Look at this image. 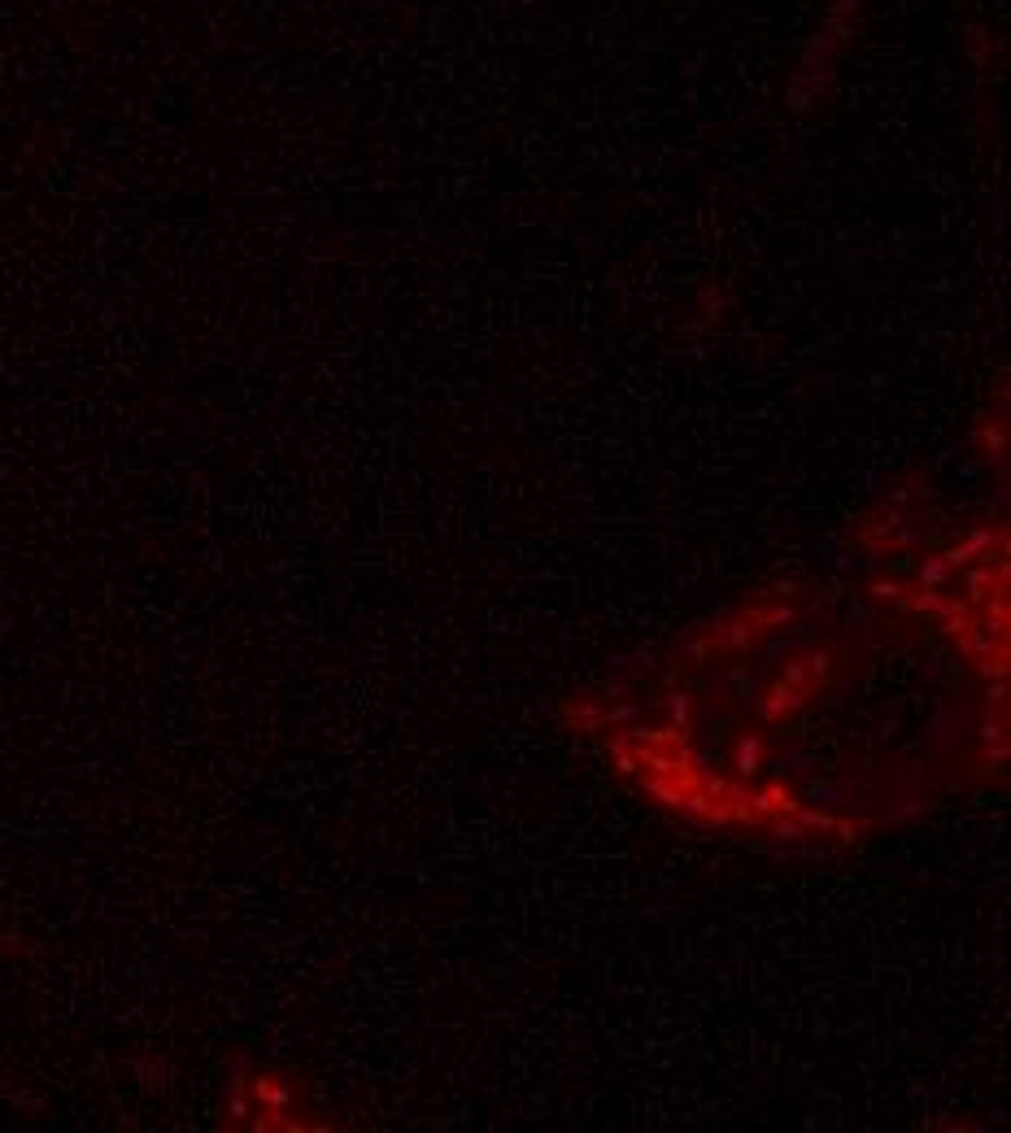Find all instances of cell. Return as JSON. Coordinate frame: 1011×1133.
<instances>
[{
    "label": "cell",
    "mask_w": 1011,
    "mask_h": 1133,
    "mask_svg": "<svg viewBox=\"0 0 1011 1133\" xmlns=\"http://www.w3.org/2000/svg\"><path fill=\"white\" fill-rule=\"evenodd\" d=\"M716 685L728 689V698H732V703H750V698L759 694V689H754V680H750V667H746V663H732L728 672H720V676H716Z\"/></svg>",
    "instance_id": "obj_8"
},
{
    "label": "cell",
    "mask_w": 1011,
    "mask_h": 1133,
    "mask_svg": "<svg viewBox=\"0 0 1011 1133\" xmlns=\"http://www.w3.org/2000/svg\"><path fill=\"white\" fill-rule=\"evenodd\" d=\"M763 768H772V746L763 732H741L732 741V772L737 780H754Z\"/></svg>",
    "instance_id": "obj_3"
},
{
    "label": "cell",
    "mask_w": 1011,
    "mask_h": 1133,
    "mask_svg": "<svg viewBox=\"0 0 1011 1133\" xmlns=\"http://www.w3.org/2000/svg\"><path fill=\"white\" fill-rule=\"evenodd\" d=\"M563 719L576 732H606V698H576L563 707Z\"/></svg>",
    "instance_id": "obj_5"
},
{
    "label": "cell",
    "mask_w": 1011,
    "mask_h": 1133,
    "mask_svg": "<svg viewBox=\"0 0 1011 1133\" xmlns=\"http://www.w3.org/2000/svg\"><path fill=\"white\" fill-rule=\"evenodd\" d=\"M737 615H746L754 633H781L785 624H794L798 620V606L790 602V597H781V593H759V597H754V602H746Z\"/></svg>",
    "instance_id": "obj_2"
},
{
    "label": "cell",
    "mask_w": 1011,
    "mask_h": 1133,
    "mask_svg": "<svg viewBox=\"0 0 1011 1133\" xmlns=\"http://www.w3.org/2000/svg\"><path fill=\"white\" fill-rule=\"evenodd\" d=\"M959 589H963V597H959L963 606H972V611L986 606L990 597H999L1008 589V563L994 566V559H986V563L972 559V563L963 566V575H959Z\"/></svg>",
    "instance_id": "obj_1"
},
{
    "label": "cell",
    "mask_w": 1011,
    "mask_h": 1133,
    "mask_svg": "<svg viewBox=\"0 0 1011 1133\" xmlns=\"http://www.w3.org/2000/svg\"><path fill=\"white\" fill-rule=\"evenodd\" d=\"M746 807H750L759 820H772V815H785V811H794L798 798H794V789H790L785 780H772V784H759L754 793H746Z\"/></svg>",
    "instance_id": "obj_4"
},
{
    "label": "cell",
    "mask_w": 1011,
    "mask_h": 1133,
    "mask_svg": "<svg viewBox=\"0 0 1011 1133\" xmlns=\"http://www.w3.org/2000/svg\"><path fill=\"white\" fill-rule=\"evenodd\" d=\"M667 710H671V719H676L685 732L694 728V710L698 707H694V698H689V694H667Z\"/></svg>",
    "instance_id": "obj_9"
},
{
    "label": "cell",
    "mask_w": 1011,
    "mask_h": 1133,
    "mask_svg": "<svg viewBox=\"0 0 1011 1133\" xmlns=\"http://www.w3.org/2000/svg\"><path fill=\"white\" fill-rule=\"evenodd\" d=\"M680 658L689 663V667H711L716 658H723L716 637H711V628H702V633H694V637L680 645Z\"/></svg>",
    "instance_id": "obj_7"
},
{
    "label": "cell",
    "mask_w": 1011,
    "mask_h": 1133,
    "mask_svg": "<svg viewBox=\"0 0 1011 1133\" xmlns=\"http://www.w3.org/2000/svg\"><path fill=\"white\" fill-rule=\"evenodd\" d=\"M802 663H806L815 689H824V685L837 676V649H833V645H811V649H802Z\"/></svg>",
    "instance_id": "obj_6"
}]
</instances>
